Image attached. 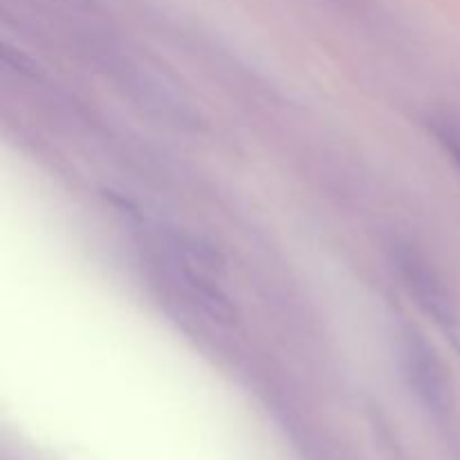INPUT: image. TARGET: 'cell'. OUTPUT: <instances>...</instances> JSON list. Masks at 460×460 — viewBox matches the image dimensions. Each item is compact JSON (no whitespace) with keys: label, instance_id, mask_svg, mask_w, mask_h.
I'll use <instances>...</instances> for the list:
<instances>
[{"label":"cell","instance_id":"1","mask_svg":"<svg viewBox=\"0 0 460 460\" xmlns=\"http://www.w3.org/2000/svg\"><path fill=\"white\" fill-rule=\"evenodd\" d=\"M395 265H398L400 277L404 279V286L409 288L418 299L420 308L452 337L460 341V314L454 296L449 295L447 286L440 279V274L427 263L422 254H418L411 247H398L395 250Z\"/></svg>","mask_w":460,"mask_h":460},{"label":"cell","instance_id":"2","mask_svg":"<svg viewBox=\"0 0 460 460\" xmlns=\"http://www.w3.org/2000/svg\"><path fill=\"white\" fill-rule=\"evenodd\" d=\"M400 364H402L404 377L416 398L429 411H445L449 389L443 362L438 359L436 350L427 344L425 337L418 335L416 331L404 332L400 340Z\"/></svg>","mask_w":460,"mask_h":460},{"label":"cell","instance_id":"3","mask_svg":"<svg viewBox=\"0 0 460 460\" xmlns=\"http://www.w3.org/2000/svg\"><path fill=\"white\" fill-rule=\"evenodd\" d=\"M431 130H434L438 144L460 171V124H454L452 119H434L431 121Z\"/></svg>","mask_w":460,"mask_h":460}]
</instances>
